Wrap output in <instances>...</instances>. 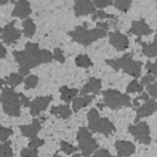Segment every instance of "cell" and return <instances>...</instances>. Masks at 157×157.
<instances>
[{"mask_svg":"<svg viewBox=\"0 0 157 157\" xmlns=\"http://www.w3.org/2000/svg\"><path fill=\"white\" fill-rule=\"evenodd\" d=\"M13 56L20 66L18 73L23 76L28 75L30 69L53 61V53L48 50H41L39 44L33 42H27L24 51H14Z\"/></svg>","mask_w":157,"mask_h":157,"instance_id":"6da1fadb","label":"cell"},{"mask_svg":"<svg viewBox=\"0 0 157 157\" xmlns=\"http://www.w3.org/2000/svg\"><path fill=\"white\" fill-rule=\"evenodd\" d=\"M105 63L115 71L122 70L123 72L135 78H139L141 76L142 66L143 65L141 61L135 60L131 53H125L120 58L107 59Z\"/></svg>","mask_w":157,"mask_h":157,"instance_id":"7a4b0ae2","label":"cell"},{"mask_svg":"<svg viewBox=\"0 0 157 157\" xmlns=\"http://www.w3.org/2000/svg\"><path fill=\"white\" fill-rule=\"evenodd\" d=\"M88 130L94 133H101L105 137H110L116 131V127L107 117H101L97 109L93 108L87 112Z\"/></svg>","mask_w":157,"mask_h":157,"instance_id":"3957f363","label":"cell"},{"mask_svg":"<svg viewBox=\"0 0 157 157\" xmlns=\"http://www.w3.org/2000/svg\"><path fill=\"white\" fill-rule=\"evenodd\" d=\"M68 35L72 39V41L81 44L83 46H88L94 42L98 41L99 39L107 37V31L98 28V27L93 29H87L84 26H76L73 30L68 33Z\"/></svg>","mask_w":157,"mask_h":157,"instance_id":"277c9868","label":"cell"},{"mask_svg":"<svg viewBox=\"0 0 157 157\" xmlns=\"http://www.w3.org/2000/svg\"><path fill=\"white\" fill-rule=\"evenodd\" d=\"M0 105L8 116L18 117L21 115V101L17 93L12 87H3L0 94Z\"/></svg>","mask_w":157,"mask_h":157,"instance_id":"5b68a950","label":"cell"},{"mask_svg":"<svg viewBox=\"0 0 157 157\" xmlns=\"http://www.w3.org/2000/svg\"><path fill=\"white\" fill-rule=\"evenodd\" d=\"M103 98V105L111 110H118L121 108H132V101L128 94H123L116 90H105L101 92Z\"/></svg>","mask_w":157,"mask_h":157,"instance_id":"8992f818","label":"cell"},{"mask_svg":"<svg viewBox=\"0 0 157 157\" xmlns=\"http://www.w3.org/2000/svg\"><path fill=\"white\" fill-rule=\"evenodd\" d=\"M76 140L78 143V150L81 151L83 157H90L98 150L99 145L92 132L86 127H81L76 133Z\"/></svg>","mask_w":157,"mask_h":157,"instance_id":"52a82bcc","label":"cell"},{"mask_svg":"<svg viewBox=\"0 0 157 157\" xmlns=\"http://www.w3.org/2000/svg\"><path fill=\"white\" fill-rule=\"evenodd\" d=\"M128 132L135 138V140L144 145H148L152 141L150 127L146 122H139L137 124L129 125Z\"/></svg>","mask_w":157,"mask_h":157,"instance_id":"ba28073f","label":"cell"},{"mask_svg":"<svg viewBox=\"0 0 157 157\" xmlns=\"http://www.w3.org/2000/svg\"><path fill=\"white\" fill-rule=\"evenodd\" d=\"M22 36V31L15 27V21L7 24L2 29H0V39L7 45L14 44Z\"/></svg>","mask_w":157,"mask_h":157,"instance_id":"9c48e42d","label":"cell"},{"mask_svg":"<svg viewBox=\"0 0 157 157\" xmlns=\"http://www.w3.org/2000/svg\"><path fill=\"white\" fill-rule=\"evenodd\" d=\"M109 43L118 52H125L129 48V39L121 31H113L109 35Z\"/></svg>","mask_w":157,"mask_h":157,"instance_id":"30bf717a","label":"cell"},{"mask_svg":"<svg viewBox=\"0 0 157 157\" xmlns=\"http://www.w3.org/2000/svg\"><path fill=\"white\" fill-rule=\"evenodd\" d=\"M74 15L78 17L81 16L93 15L96 12V7L94 6L92 0H75L73 6Z\"/></svg>","mask_w":157,"mask_h":157,"instance_id":"8fae6325","label":"cell"},{"mask_svg":"<svg viewBox=\"0 0 157 157\" xmlns=\"http://www.w3.org/2000/svg\"><path fill=\"white\" fill-rule=\"evenodd\" d=\"M53 101L52 96H39L35 98L33 101H30L29 105V110H30V114L33 116L39 115L41 112L45 111L50 103Z\"/></svg>","mask_w":157,"mask_h":157,"instance_id":"7c38bea8","label":"cell"},{"mask_svg":"<svg viewBox=\"0 0 157 157\" xmlns=\"http://www.w3.org/2000/svg\"><path fill=\"white\" fill-rule=\"evenodd\" d=\"M157 111V101L155 99H148L147 101L141 105L137 109L136 112V118H135V124L139 123L142 118L147 117V116L154 114Z\"/></svg>","mask_w":157,"mask_h":157,"instance_id":"4fadbf2b","label":"cell"},{"mask_svg":"<svg viewBox=\"0 0 157 157\" xmlns=\"http://www.w3.org/2000/svg\"><path fill=\"white\" fill-rule=\"evenodd\" d=\"M128 35L138 36V37H142V36H148L153 33V29L147 25L144 18H140L138 21H132L131 23V27L128 29Z\"/></svg>","mask_w":157,"mask_h":157,"instance_id":"5bb4252c","label":"cell"},{"mask_svg":"<svg viewBox=\"0 0 157 157\" xmlns=\"http://www.w3.org/2000/svg\"><path fill=\"white\" fill-rule=\"evenodd\" d=\"M101 87H102V82L100 78H90L83 87L81 88L78 94L81 95H99L101 93Z\"/></svg>","mask_w":157,"mask_h":157,"instance_id":"9a60e30c","label":"cell"},{"mask_svg":"<svg viewBox=\"0 0 157 157\" xmlns=\"http://www.w3.org/2000/svg\"><path fill=\"white\" fill-rule=\"evenodd\" d=\"M116 157H129L136 152V145L127 140H117L115 141Z\"/></svg>","mask_w":157,"mask_h":157,"instance_id":"2e32d148","label":"cell"},{"mask_svg":"<svg viewBox=\"0 0 157 157\" xmlns=\"http://www.w3.org/2000/svg\"><path fill=\"white\" fill-rule=\"evenodd\" d=\"M30 14H31V7L29 1H27V0H18V1L15 2V5H14V9L12 11L11 15L12 17L25 20V18L29 17Z\"/></svg>","mask_w":157,"mask_h":157,"instance_id":"e0dca14e","label":"cell"},{"mask_svg":"<svg viewBox=\"0 0 157 157\" xmlns=\"http://www.w3.org/2000/svg\"><path fill=\"white\" fill-rule=\"evenodd\" d=\"M42 128L41 122L38 118H33V122L28 125H22L20 126V131L24 137L29 138V139H33L38 136Z\"/></svg>","mask_w":157,"mask_h":157,"instance_id":"ac0fdd59","label":"cell"},{"mask_svg":"<svg viewBox=\"0 0 157 157\" xmlns=\"http://www.w3.org/2000/svg\"><path fill=\"white\" fill-rule=\"evenodd\" d=\"M141 37H138V39L136 40V42L141 44L142 46V53H143L144 56L148 57V58H155L157 57V36L154 38V41L152 43H145V42H142Z\"/></svg>","mask_w":157,"mask_h":157,"instance_id":"d6986e66","label":"cell"},{"mask_svg":"<svg viewBox=\"0 0 157 157\" xmlns=\"http://www.w3.org/2000/svg\"><path fill=\"white\" fill-rule=\"evenodd\" d=\"M94 98H95L94 95H81V96H76L72 100V111L78 112L81 109H84L90 103H92Z\"/></svg>","mask_w":157,"mask_h":157,"instance_id":"ffe728a7","label":"cell"},{"mask_svg":"<svg viewBox=\"0 0 157 157\" xmlns=\"http://www.w3.org/2000/svg\"><path fill=\"white\" fill-rule=\"evenodd\" d=\"M51 114L61 120H67L72 115V110L70 109L69 105H54L51 109Z\"/></svg>","mask_w":157,"mask_h":157,"instance_id":"44dd1931","label":"cell"},{"mask_svg":"<svg viewBox=\"0 0 157 157\" xmlns=\"http://www.w3.org/2000/svg\"><path fill=\"white\" fill-rule=\"evenodd\" d=\"M59 92H60L61 100L67 103V105H69V103L72 102V100L78 96L80 90H78V88H69L68 86H61V87L59 88Z\"/></svg>","mask_w":157,"mask_h":157,"instance_id":"7402d4cb","label":"cell"},{"mask_svg":"<svg viewBox=\"0 0 157 157\" xmlns=\"http://www.w3.org/2000/svg\"><path fill=\"white\" fill-rule=\"evenodd\" d=\"M23 35L25 36L26 38H31L35 36L36 30H37V27H36V24L31 18L27 17L23 21Z\"/></svg>","mask_w":157,"mask_h":157,"instance_id":"603a6c76","label":"cell"},{"mask_svg":"<svg viewBox=\"0 0 157 157\" xmlns=\"http://www.w3.org/2000/svg\"><path fill=\"white\" fill-rule=\"evenodd\" d=\"M6 82H7V85H9L10 87L14 88L24 82V76H23L21 73L13 72V73H11L9 76L6 78Z\"/></svg>","mask_w":157,"mask_h":157,"instance_id":"cb8c5ba5","label":"cell"},{"mask_svg":"<svg viewBox=\"0 0 157 157\" xmlns=\"http://www.w3.org/2000/svg\"><path fill=\"white\" fill-rule=\"evenodd\" d=\"M74 63H75L76 67H78V68H90L93 66L92 59L86 54L78 55V56L75 57V59H74Z\"/></svg>","mask_w":157,"mask_h":157,"instance_id":"d4e9b609","label":"cell"},{"mask_svg":"<svg viewBox=\"0 0 157 157\" xmlns=\"http://www.w3.org/2000/svg\"><path fill=\"white\" fill-rule=\"evenodd\" d=\"M143 88L144 87L139 83L138 78H133L132 81L127 85L126 92H127V94H136V93L141 94V93L143 92Z\"/></svg>","mask_w":157,"mask_h":157,"instance_id":"484cf974","label":"cell"},{"mask_svg":"<svg viewBox=\"0 0 157 157\" xmlns=\"http://www.w3.org/2000/svg\"><path fill=\"white\" fill-rule=\"evenodd\" d=\"M132 0H113V6L118 10V11L126 13L130 9Z\"/></svg>","mask_w":157,"mask_h":157,"instance_id":"4316f807","label":"cell"},{"mask_svg":"<svg viewBox=\"0 0 157 157\" xmlns=\"http://www.w3.org/2000/svg\"><path fill=\"white\" fill-rule=\"evenodd\" d=\"M38 83H39V78L35 74H28L26 78H24V84H25V90H31V88L37 87Z\"/></svg>","mask_w":157,"mask_h":157,"instance_id":"83f0119b","label":"cell"},{"mask_svg":"<svg viewBox=\"0 0 157 157\" xmlns=\"http://www.w3.org/2000/svg\"><path fill=\"white\" fill-rule=\"evenodd\" d=\"M114 18H116L115 15L107 13L103 10H96V12L92 16V20L94 22H96V21H103V20H114Z\"/></svg>","mask_w":157,"mask_h":157,"instance_id":"f1b7e54d","label":"cell"},{"mask_svg":"<svg viewBox=\"0 0 157 157\" xmlns=\"http://www.w3.org/2000/svg\"><path fill=\"white\" fill-rule=\"evenodd\" d=\"M0 157H13V150L10 141L0 144Z\"/></svg>","mask_w":157,"mask_h":157,"instance_id":"f546056e","label":"cell"},{"mask_svg":"<svg viewBox=\"0 0 157 157\" xmlns=\"http://www.w3.org/2000/svg\"><path fill=\"white\" fill-rule=\"evenodd\" d=\"M59 145H60V150L67 155L75 154V153L78 152V147H75V146L72 145L71 143H69V142H67V141H60Z\"/></svg>","mask_w":157,"mask_h":157,"instance_id":"4dcf8cb0","label":"cell"},{"mask_svg":"<svg viewBox=\"0 0 157 157\" xmlns=\"http://www.w3.org/2000/svg\"><path fill=\"white\" fill-rule=\"evenodd\" d=\"M13 135V130L11 128H8V127H5L0 124V142H6L8 141L11 136Z\"/></svg>","mask_w":157,"mask_h":157,"instance_id":"1f68e13d","label":"cell"},{"mask_svg":"<svg viewBox=\"0 0 157 157\" xmlns=\"http://www.w3.org/2000/svg\"><path fill=\"white\" fill-rule=\"evenodd\" d=\"M53 59H55L56 61L60 63H63L66 60L65 55H63V51L60 48H55L53 51Z\"/></svg>","mask_w":157,"mask_h":157,"instance_id":"d6a6232c","label":"cell"},{"mask_svg":"<svg viewBox=\"0 0 157 157\" xmlns=\"http://www.w3.org/2000/svg\"><path fill=\"white\" fill-rule=\"evenodd\" d=\"M145 69H146V71H147V73L152 74L155 78H157V59L154 63L147 61V63H145Z\"/></svg>","mask_w":157,"mask_h":157,"instance_id":"836d02e7","label":"cell"},{"mask_svg":"<svg viewBox=\"0 0 157 157\" xmlns=\"http://www.w3.org/2000/svg\"><path fill=\"white\" fill-rule=\"evenodd\" d=\"M96 9H105L113 5V0H92Z\"/></svg>","mask_w":157,"mask_h":157,"instance_id":"e575fe53","label":"cell"},{"mask_svg":"<svg viewBox=\"0 0 157 157\" xmlns=\"http://www.w3.org/2000/svg\"><path fill=\"white\" fill-rule=\"evenodd\" d=\"M38 156V148L24 147L21 151V157H37Z\"/></svg>","mask_w":157,"mask_h":157,"instance_id":"d590c367","label":"cell"},{"mask_svg":"<svg viewBox=\"0 0 157 157\" xmlns=\"http://www.w3.org/2000/svg\"><path fill=\"white\" fill-rule=\"evenodd\" d=\"M146 93L148 94V96H151L153 99H157V81H155L154 83L148 84L146 86Z\"/></svg>","mask_w":157,"mask_h":157,"instance_id":"8d00e7d4","label":"cell"},{"mask_svg":"<svg viewBox=\"0 0 157 157\" xmlns=\"http://www.w3.org/2000/svg\"><path fill=\"white\" fill-rule=\"evenodd\" d=\"M155 81H156V78H155L154 76L152 75V74L147 73V74H145V75H144L143 78H141V80H140L139 83L141 84V85L144 87V86H147L148 84L154 83Z\"/></svg>","mask_w":157,"mask_h":157,"instance_id":"74e56055","label":"cell"},{"mask_svg":"<svg viewBox=\"0 0 157 157\" xmlns=\"http://www.w3.org/2000/svg\"><path fill=\"white\" fill-rule=\"evenodd\" d=\"M44 144V140L43 139H40V138L36 137L33 139H30V142H29L28 146L27 147H30V148H39L40 146H42Z\"/></svg>","mask_w":157,"mask_h":157,"instance_id":"f35d334b","label":"cell"},{"mask_svg":"<svg viewBox=\"0 0 157 157\" xmlns=\"http://www.w3.org/2000/svg\"><path fill=\"white\" fill-rule=\"evenodd\" d=\"M90 157H115L105 148H98Z\"/></svg>","mask_w":157,"mask_h":157,"instance_id":"ab89813d","label":"cell"},{"mask_svg":"<svg viewBox=\"0 0 157 157\" xmlns=\"http://www.w3.org/2000/svg\"><path fill=\"white\" fill-rule=\"evenodd\" d=\"M148 99H150V96H148L147 93L142 92L140 96H138L137 98H135L132 100V107H138V105H139L138 102H139L140 100H142V101H144V102H145V101H147Z\"/></svg>","mask_w":157,"mask_h":157,"instance_id":"60d3db41","label":"cell"},{"mask_svg":"<svg viewBox=\"0 0 157 157\" xmlns=\"http://www.w3.org/2000/svg\"><path fill=\"white\" fill-rule=\"evenodd\" d=\"M18 96H20V101H21V105H23V107H26V108H29V105H30V101H29V99L27 98L25 95L23 94H18Z\"/></svg>","mask_w":157,"mask_h":157,"instance_id":"b9f144b4","label":"cell"},{"mask_svg":"<svg viewBox=\"0 0 157 157\" xmlns=\"http://www.w3.org/2000/svg\"><path fill=\"white\" fill-rule=\"evenodd\" d=\"M97 27L100 29H103V30L108 31V29L110 28V24L108 22H103V21H99L97 22Z\"/></svg>","mask_w":157,"mask_h":157,"instance_id":"7bdbcfd3","label":"cell"},{"mask_svg":"<svg viewBox=\"0 0 157 157\" xmlns=\"http://www.w3.org/2000/svg\"><path fill=\"white\" fill-rule=\"evenodd\" d=\"M6 56H7V50L3 46V44L0 42V59L6 58Z\"/></svg>","mask_w":157,"mask_h":157,"instance_id":"ee69618b","label":"cell"},{"mask_svg":"<svg viewBox=\"0 0 157 157\" xmlns=\"http://www.w3.org/2000/svg\"><path fill=\"white\" fill-rule=\"evenodd\" d=\"M6 85H7V82H6V80H3V78H0V90H2L3 87H6Z\"/></svg>","mask_w":157,"mask_h":157,"instance_id":"f6af8a7d","label":"cell"},{"mask_svg":"<svg viewBox=\"0 0 157 157\" xmlns=\"http://www.w3.org/2000/svg\"><path fill=\"white\" fill-rule=\"evenodd\" d=\"M9 2V0H0V7H2V6L7 5Z\"/></svg>","mask_w":157,"mask_h":157,"instance_id":"bcb514c9","label":"cell"},{"mask_svg":"<svg viewBox=\"0 0 157 157\" xmlns=\"http://www.w3.org/2000/svg\"><path fill=\"white\" fill-rule=\"evenodd\" d=\"M73 157H81V155H78V154H73Z\"/></svg>","mask_w":157,"mask_h":157,"instance_id":"7dc6e473","label":"cell"},{"mask_svg":"<svg viewBox=\"0 0 157 157\" xmlns=\"http://www.w3.org/2000/svg\"><path fill=\"white\" fill-rule=\"evenodd\" d=\"M53 157H63V156H60V155H59V154H55Z\"/></svg>","mask_w":157,"mask_h":157,"instance_id":"c3c4849f","label":"cell"}]
</instances>
